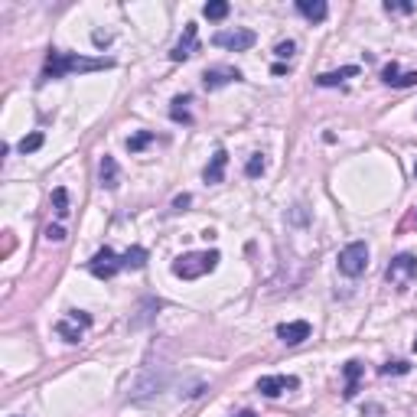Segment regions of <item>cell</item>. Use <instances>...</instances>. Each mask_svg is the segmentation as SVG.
I'll list each match as a JSON object with an SVG mask.
<instances>
[{
    "instance_id": "cell-1",
    "label": "cell",
    "mask_w": 417,
    "mask_h": 417,
    "mask_svg": "<svg viewBox=\"0 0 417 417\" xmlns=\"http://www.w3.org/2000/svg\"><path fill=\"white\" fill-rule=\"evenodd\" d=\"M111 66H114L111 59H85V56H69V52L52 49L46 56V69H43L39 82L62 78V76H69V72H101V69H111Z\"/></svg>"
},
{
    "instance_id": "cell-2",
    "label": "cell",
    "mask_w": 417,
    "mask_h": 417,
    "mask_svg": "<svg viewBox=\"0 0 417 417\" xmlns=\"http://www.w3.org/2000/svg\"><path fill=\"white\" fill-rule=\"evenodd\" d=\"M222 261L218 251H192V255H183L173 261V274L183 277V281H196L202 274H212Z\"/></svg>"
},
{
    "instance_id": "cell-3",
    "label": "cell",
    "mask_w": 417,
    "mask_h": 417,
    "mask_svg": "<svg viewBox=\"0 0 417 417\" xmlns=\"http://www.w3.org/2000/svg\"><path fill=\"white\" fill-rule=\"evenodd\" d=\"M365 267H369V248H365V241H352V245H346L339 251V271L346 277H359Z\"/></svg>"
},
{
    "instance_id": "cell-4",
    "label": "cell",
    "mask_w": 417,
    "mask_h": 417,
    "mask_svg": "<svg viewBox=\"0 0 417 417\" xmlns=\"http://www.w3.org/2000/svg\"><path fill=\"white\" fill-rule=\"evenodd\" d=\"M388 281L395 287H404L411 284V281H417V257L414 255H398L395 261L388 264Z\"/></svg>"
},
{
    "instance_id": "cell-5",
    "label": "cell",
    "mask_w": 417,
    "mask_h": 417,
    "mask_svg": "<svg viewBox=\"0 0 417 417\" xmlns=\"http://www.w3.org/2000/svg\"><path fill=\"white\" fill-rule=\"evenodd\" d=\"M88 271L95 277H101V281H108V277H114L118 271H124V261H121V255H114L111 248H101V251H95V257L88 261Z\"/></svg>"
},
{
    "instance_id": "cell-6",
    "label": "cell",
    "mask_w": 417,
    "mask_h": 417,
    "mask_svg": "<svg viewBox=\"0 0 417 417\" xmlns=\"http://www.w3.org/2000/svg\"><path fill=\"white\" fill-rule=\"evenodd\" d=\"M212 43L222 49H232V52H245V49L255 46V33L251 29H222L212 36Z\"/></svg>"
},
{
    "instance_id": "cell-7",
    "label": "cell",
    "mask_w": 417,
    "mask_h": 417,
    "mask_svg": "<svg viewBox=\"0 0 417 417\" xmlns=\"http://www.w3.org/2000/svg\"><path fill=\"white\" fill-rule=\"evenodd\" d=\"M88 323H92V320H88V313L72 310V313H69V320H59V323H56V332H59V336H62L66 342H72V346H76V342L82 339V332H85Z\"/></svg>"
},
{
    "instance_id": "cell-8",
    "label": "cell",
    "mask_w": 417,
    "mask_h": 417,
    "mask_svg": "<svg viewBox=\"0 0 417 417\" xmlns=\"http://www.w3.org/2000/svg\"><path fill=\"white\" fill-rule=\"evenodd\" d=\"M297 388H300V379H294V375H264V379L257 381V391L267 395V398H277V395L297 391Z\"/></svg>"
},
{
    "instance_id": "cell-9",
    "label": "cell",
    "mask_w": 417,
    "mask_h": 417,
    "mask_svg": "<svg viewBox=\"0 0 417 417\" xmlns=\"http://www.w3.org/2000/svg\"><path fill=\"white\" fill-rule=\"evenodd\" d=\"M196 49H199V29H196V23H186V33H183V39L170 49V59L173 62H183V59H190Z\"/></svg>"
},
{
    "instance_id": "cell-10",
    "label": "cell",
    "mask_w": 417,
    "mask_h": 417,
    "mask_svg": "<svg viewBox=\"0 0 417 417\" xmlns=\"http://www.w3.org/2000/svg\"><path fill=\"white\" fill-rule=\"evenodd\" d=\"M277 339L287 342V346H300L304 339H310V323L306 320L281 323V326H277Z\"/></svg>"
},
{
    "instance_id": "cell-11",
    "label": "cell",
    "mask_w": 417,
    "mask_h": 417,
    "mask_svg": "<svg viewBox=\"0 0 417 417\" xmlns=\"http://www.w3.org/2000/svg\"><path fill=\"white\" fill-rule=\"evenodd\" d=\"M381 82L391 88H408V85H417V72H401V69L391 62V66L381 69Z\"/></svg>"
},
{
    "instance_id": "cell-12",
    "label": "cell",
    "mask_w": 417,
    "mask_h": 417,
    "mask_svg": "<svg viewBox=\"0 0 417 417\" xmlns=\"http://www.w3.org/2000/svg\"><path fill=\"white\" fill-rule=\"evenodd\" d=\"M238 78H241V72H238V69H206L202 85L212 92V88H222V85H228V82H238Z\"/></svg>"
},
{
    "instance_id": "cell-13",
    "label": "cell",
    "mask_w": 417,
    "mask_h": 417,
    "mask_svg": "<svg viewBox=\"0 0 417 417\" xmlns=\"http://www.w3.org/2000/svg\"><path fill=\"white\" fill-rule=\"evenodd\" d=\"M297 10H300L310 23H323L326 13H330V7H326L323 0H297Z\"/></svg>"
},
{
    "instance_id": "cell-14",
    "label": "cell",
    "mask_w": 417,
    "mask_h": 417,
    "mask_svg": "<svg viewBox=\"0 0 417 417\" xmlns=\"http://www.w3.org/2000/svg\"><path fill=\"white\" fill-rule=\"evenodd\" d=\"M359 379H362V362H346V391H342L346 401L359 395Z\"/></svg>"
},
{
    "instance_id": "cell-15",
    "label": "cell",
    "mask_w": 417,
    "mask_h": 417,
    "mask_svg": "<svg viewBox=\"0 0 417 417\" xmlns=\"http://www.w3.org/2000/svg\"><path fill=\"white\" fill-rule=\"evenodd\" d=\"M225 167H228V153L215 150L212 163L206 167V183H222V180H225Z\"/></svg>"
},
{
    "instance_id": "cell-16",
    "label": "cell",
    "mask_w": 417,
    "mask_h": 417,
    "mask_svg": "<svg viewBox=\"0 0 417 417\" xmlns=\"http://www.w3.org/2000/svg\"><path fill=\"white\" fill-rule=\"evenodd\" d=\"M98 173H101V186H108V190H118V160H114V157H108V153H104Z\"/></svg>"
},
{
    "instance_id": "cell-17",
    "label": "cell",
    "mask_w": 417,
    "mask_h": 417,
    "mask_svg": "<svg viewBox=\"0 0 417 417\" xmlns=\"http://www.w3.org/2000/svg\"><path fill=\"white\" fill-rule=\"evenodd\" d=\"M121 261H124V271H141V267L147 264V248H141V245L127 248L121 255Z\"/></svg>"
},
{
    "instance_id": "cell-18",
    "label": "cell",
    "mask_w": 417,
    "mask_h": 417,
    "mask_svg": "<svg viewBox=\"0 0 417 417\" xmlns=\"http://www.w3.org/2000/svg\"><path fill=\"white\" fill-rule=\"evenodd\" d=\"M349 76H359V69H355V66H346V69H339V72H326V76H320L316 82H320L323 88H330V85H339L342 78H349Z\"/></svg>"
},
{
    "instance_id": "cell-19",
    "label": "cell",
    "mask_w": 417,
    "mask_h": 417,
    "mask_svg": "<svg viewBox=\"0 0 417 417\" xmlns=\"http://www.w3.org/2000/svg\"><path fill=\"white\" fill-rule=\"evenodd\" d=\"M190 98H173V108H170V118L173 121H183V124H190L192 118H190Z\"/></svg>"
},
{
    "instance_id": "cell-20",
    "label": "cell",
    "mask_w": 417,
    "mask_h": 417,
    "mask_svg": "<svg viewBox=\"0 0 417 417\" xmlns=\"http://www.w3.org/2000/svg\"><path fill=\"white\" fill-rule=\"evenodd\" d=\"M202 13H206L208 20H222V17H228V3L225 0H212V3L202 7Z\"/></svg>"
},
{
    "instance_id": "cell-21",
    "label": "cell",
    "mask_w": 417,
    "mask_h": 417,
    "mask_svg": "<svg viewBox=\"0 0 417 417\" xmlns=\"http://www.w3.org/2000/svg\"><path fill=\"white\" fill-rule=\"evenodd\" d=\"M52 208H56V215H62V218L69 215V192L62 190V186L52 192Z\"/></svg>"
},
{
    "instance_id": "cell-22",
    "label": "cell",
    "mask_w": 417,
    "mask_h": 417,
    "mask_svg": "<svg viewBox=\"0 0 417 417\" xmlns=\"http://www.w3.org/2000/svg\"><path fill=\"white\" fill-rule=\"evenodd\" d=\"M39 147H43V134L39 131H33L29 137L20 141V153H33V150H39Z\"/></svg>"
},
{
    "instance_id": "cell-23",
    "label": "cell",
    "mask_w": 417,
    "mask_h": 417,
    "mask_svg": "<svg viewBox=\"0 0 417 417\" xmlns=\"http://www.w3.org/2000/svg\"><path fill=\"white\" fill-rule=\"evenodd\" d=\"M153 141V134L150 131H143V134H137V137H127V150L131 153H137V150H143L147 143Z\"/></svg>"
},
{
    "instance_id": "cell-24",
    "label": "cell",
    "mask_w": 417,
    "mask_h": 417,
    "mask_svg": "<svg viewBox=\"0 0 417 417\" xmlns=\"http://www.w3.org/2000/svg\"><path fill=\"white\" fill-rule=\"evenodd\" d=\"M245 173H248V176H251V180H257V176H261V173H264V157H261V153H255V157H251V160H248Z\"/></svg>"
},
{
    "instance_id": "cell-25",
    "label": "cell",
    "mask_w": 417,
    "mask_h": 417,
    "mask_svg": "<svg viewBox=\"0 0 417 417\" xmlns=\"http://www.w3.org/2000/svg\"><path fill=\"white\" fill-rule=\"evenodd\" d=\"M381 375H404V372H411L408 362H388V365H381Z\"/></svg>"
},
{
    "instance_id": "cell-26",
    "label": "cell",
    "mask_w": 417,
    "mask_h": 417,
    "mask_svg": "<svg viewBox=\"0 0 417 417\" xmlns=\"http://www.w3.org/2000/svg\"><path fill=\"white\" fill-rule=\"evenodd\" d=\"M294 52H297V43H294V39H287V43H277V46H274V56H277V59H290Z\"/></svg>"
},
{
    "instance_id": "cell-27",
    "label": "cell",
    "mask_w": 417,
    "mask_h": 417,
    "mask_svg": "<svg viewBox=\"0 0 417 417\" xmlns=\"http://www.w3.org/2000/svg\"><path fill=\"white\" fill-rule=\"evenodd\" d=\"M46 238H49V241H62V238H66V228H62V225H49Z\"/></svg>"
},
{
    "instance_id": "cell-28",
    "label": "cell",
    "mask_w": 417,
    "mask_h": 417,
    "mask_svg": "<svg viewBox=\"0 0 417 417\" xmlns=\"http://www.w3.org/2000/svg\"><path fill=\"white\" fill-rule=\"evenodd\" d=\"M362 417H385V408H381V404H365Z\"/></svg>"
},
{
    "instance_id": "cell-29",
    "label": "cell",
    "mask_w": 417,
    "mask_h": 417,
    "mask_svg": "<svg viewBox=\"0 0 417 417\" xmlns=\"http://www.w3.org/2000/svg\"><path fill=\"white\" fill-rule=\"evenodd\" d=\"M385 10H388V13H391V10H401V13H411V10H414V7H411V3H391V0H388V3H385Z\"/></svg>"
},
{
    "instance_id": "cell-30",
    "label": "cell",
    "mask_w": 417,
    "mask_h": 417,
    "mask_svg": "<svg viewBox=\"0 0 417 417\" xmlns=\"http://www.w3.org/2000/svg\"><path fill=\"white\" fill-rule=\"evenodd\" d=\"M190 196H176V202H173V206H176V208H186V206H190Z\"/></svg>"
},
{
    "instance_id": "cell-31",
    "label": "cell",
    "mask_w": 417,
    "mask_h": 417,
    "mask_svg": "<svg viewBox=\"0 0 417 417\" xmlns=\"http://www.w3.org/2000/svg\"><path fill=\"white\" fill-rule=\"evenodd\" d=\"M235 417H257L255 411H241V414H235Z\"/></svg>"
},
{
    "instance_id": "cell-32",
    "label": "cell",
    "mask_w": 417,
    "mask_h": 417,
    "mask_svg": "<svg viewBox=\"0 0 417 417\" xmlns=\"http://www.w3.org/2000/svg\"><path fill=\"white\" fill-rule=\"evenodd\" d=\"M414 176H417V163H414Z\"/></svg>"
},
{
    "instance_id": "cell-33",
    "label": "cell",
    "mask_w": 417,
    "mask_h": 417,
    "mask_svg": "<svg viewBox=\"0 0 417 417\" xmlns=\"http://www.w3.org/2000/svg\"><path fill=\"white\" fill-rule=\"evenodd\" d=\"M414 352H417V339H414Z\"/></svg>"
}]
</instances>
